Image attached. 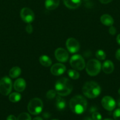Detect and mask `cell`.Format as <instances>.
<instances>
[{"mask_svg": "<svg viewBox=\"0 0 120 120\" xmlns=\"http://www.w3.org/2000/svg\"><path fill=\"white\" fill-rule=\"evenodd\" d=\"M21 73V69L19 67L15 66L12 68L9 71V75L11 78H16L18 77Z\"/></svg>", "mask_w": 120, "mask_h": 120, "instance_id": "ffe728a7", "label": "cell"}, {"mask_svg": "<svg viewBox=\"0 0 120 120\" xmlns=\"http://www.w3.org/2000/svg\"><path fill=\"white\" fill-rule=\"evenodd\" d=\"M66 46L69 52L74 53L77 52L80 49V43L75 39L71 38L67 39L66 42Z\"/></svg>", "mask_w": 120, "mask_h": 120, "instance_id": "30bf717a", "label": "cell"}, {"mask_svg": "<svg viewBox=\"0 0 120 120\" xmlns=\"http://www.w3.org/2000/svg\"><path fill=\"white\" fill-rule=\"evenodd\" d=\"M25 30H26V31H27V33H28V34H31V33L32 32V30H33L32 26L30 23H28V25L26 26Z\"/></svg>", "mask_w": 120, "mask_h": 120, "instance_id": "f1b7e54d", "label": "cell"}, {"mask_svg": "<svg viewBox=\"0 0 120 120\" xmlns=\"http://www.w3.org/2000/svg\"><path fill=\"white\" fill-rule=\"evenodd\" d=\"M92 119L93 120H102V116L98 112H94L92 114Z\"/></svg>", "mask_w": 120, "mask_h": 120, "instance_id": "484cf974", "label": "cell"}, {"mask_svg": "<svg viewBox=\"0 0 120 120\" xmlns=\"http://www.w3.org/2000/svg\"><path fill=\"white\" fill-rule=\"evenodd\" d=\"M7 120H17V118L13 115H10L7 117Z\"/></svg>", "mask_w": 120, "mask_h": 120, "instance_id": "4dcf8cb0", "label": "cell"}, {"mask_svg": "<svg viewBox=\"0 0 120 120\" xmlns=\"http://www.w3.org/2000/svg\"><path fill=\"white\" fill-rule=\"evenodd\" d=\"M26 87V82L22 78L18 79L14 83V88L18 92H22Z\"/></svg>", "mask_w": 120, "mask_h": 120, "instance_id": "4fadbf2b", "label": "cell"}, {"mask_svg": "<svg viewBox=\"0 0 120 120\" xmlns=\"http://www.w3.org/2000/svg\"><path fill=\"white\" fill-rule=\"evenodd\" d=\"M55 105L58 110H63L66 107L65 100L60 96H58L56 98Z\"/></svg>", "mask_w": 120, "mask_h": 120, "instance_id": "ac0fdd59", "label": "cell"}, {"mask_svg": "<svg viewBox=\"0 0 120 120\" xmlns=\"http://www.w3.org/2000/svg\"><path fill=\"white\" fill-rule=\"evenodd\" d=\"M69 107L73 112L76 114H81L87 109V100L80 95L74 96L69 101Z\"/></svg>", "mask_w": 120, "mask_h": 120, "instance_id": "6da1fadb", "label": "cell"}, {"mask_svg": "<svg viewBox=\"0 0 120 120\" xmlns=\"http://www.w3.org/2000/svg\"><path fill=\"white\" fill-rule=\"evenodd\" d=\"M100 2L102 4H107L109 3V2H111L112 0H99Z\"/></svg>", "mask_w": 120, "mask_h": 120, "instance_id": "1f68e13d", "label": "cell"}, {"mask_svg": "<svg viewBox=\"0 0 120 120\" xmlns=\"http://www.w3.org/2000/svg\"><path fill=\"white\" fill-rule=\"evenodd\" d=\"M113 117L115 120H120V109L115 110L113 113Z\"/></svg>", "mask_w": 120, "mask_h": 120, "instance_id": "4316f807", "label": "cell"}, {"mask_svg": "<svg viewBox=\"0 0 120 120\" xmlns=\"http://www.w3.org/2000/svg\"><path fill=\"white\" fill-rule=\"evenodd\" d=\"M55 57L60 62H66L69 58L67 50L63 48H58L55 51Z\"/></svg>", "mask_w": 120, "mask_h": 120, "instance_id": "8fae6325", "label": "cell"}, {"mask_svg": "<svg viewBox=\"0 0 120 120\" xmlns=\"http://www.w3.org/2000/svg\"><path fill=\"white\" fill-rule=\"evenodd\" d=\"M65 5L70 9H76L80 6L81 0H63Z\"/></svg>", "mask_w": 120, "mask_h": 120, "instance_id": "5bb4252c", "label": "cell"}, {"mask_svg": "<svg viewBox=\"0 0 120 120\" xmlns=\"http://www.w3.org/2000/svg\"><path fill=\"white\" fill-rule=\"evenodd\" d=\"M20 16L24 22L30 23L35 18V15L32 11L28 8H23L20 12Z\"/></svg>", "mask_w": 120, "mask_h": 120, "instance_id": "ba28073f", "label": "cell"}, {"mask_svg": "<svg viewBox=\"0 0 120 120\" xmlns=\"http://www.w3.org/2000/svg\"><path fill=\"white\" fill-rule=\"evenodd\" d=\"M102 70L106 74H110L114 71V66L110 60H106L102 64Z\"/></svg>", "mask_w": 120, "mask_h": 120, "instance_id": "2e32d148", "label": "cell"}, {"mask_svg": "<svg viewBox=\"0 0 120 120\" xmlns=\"http://www.w3.org/2000/svg\"><path fill=\"white\" fill-rule=\"evenodd\" d=\"M115 57L118 60H120V48L118 49L115 53Z\"/></svg>", "mask_w": 120, "mask_h": 120, "instance_id": "f546056e", "label": "cell"}, {"mask_svg": "<svg viewBox=\"0 0 120 120\" xmlns=\"http://www.w3.org/2000/svg\"><path fill=\"white\" fill-rule=\"evenodd\" d=\"M17 120H31V117L27 112H22L19 115Z\"/></svg>", "mask_w": 120, "mask_h": 120, "instance_id": "cb8c5ba5", "label": "cell"}, {"mask_svg": "<svg viewBox=\"0 0 120 120\" xmlns=\"http://www.w3.org/2000/svg\"><path fill=\"white\" fill-rule=\"evenodd\" d=\"M68 75L69 76V77H70L72 79L76 80L80 77V74L77 71L74 69V70H72V69H70L68 71Z\"/></svg>", "mask_w": 120, "mask_h": 120, "instance_id": "7402d4cb", "label": "cell"}, {"mask_svg": "<svg viewBox=\"0 0 120 120\" xmlns=\"http://www.w3.org/2000/svg\"><path fill=\"white\" fill-rule=\"evenodd\" d=\"M66 67L62 63H56L52 66L51 68V73L55 76H60L65 72Z\"/></svg>", "mask_w": 120, "mask_h": 120, "instance_id": "7c38bea8", "label": "cell"}, {"mask_svg": "<svg viewBox=\"0 0 120 120\" xmlns=\"http://www.w3.org/2000/svg\"><path fill=\"white\" fill-rule=\"evenodd\" d=\"M116 42H117L118 44L120 45V34L118 35L117 37H116Z\"/></svg>", "mask_w": 120, "mask_h": 120, "instance_id": "d6a6232c", "label": "cell"}, {"mask_svg": "<svg viewBox=\"0 0 120 120\" xmlns=\"http://www.w3.org/2000/svg\"><path fill=\"white\" fill-rule=\"evenodd\" d=\"M109 33L112 35H115L116 33V28L114 26H111L110 28H109Z\"/></svg>", "mask_w": 120, "mask_h": 120, "instance_id": "83f0119b", "label": "cell"}, {"mask_svg": "<svg viewBox=\"0 0 120 120\" xmlns=\"http://www.w3.org/2000/svg\"><path fill=\"white\" fill-rule=\"evenodd\" d=\"M101 64L98 60L91 59L87 62L86 65V71L91 76H96L100 72Z\"/></svg>", "mask_w": 120, "mask_h": 120, "instance_id": "5b68a950", "label": "cell"}, {"mask_svg": "<svg viewBox=\"0 0 120 120\" xmlns=\"http://www.w3.org/2000/svg\"><path fill=\"white\" fill-rule=\"evenodd\" d=\"M102 107L108 111H112L116 107V102L112 97L110 96H105L101 100Z\"/></svg>", "mask_w": 120, "mask_h": 120, "instance_id": "9c48e42d", "label": "cell"}, {"mask_svg": "<svg viewBox=\"0 0 120 120\" xmlns=\"http://www.w3.org/2000/svg\"></svg>", "mask_w": 120, "mask_h": 120, "instance_id": "f35d334b", "label": "cell"}, {"mask_svg": "<svg viewBox=\"0 0 120 120\" xmlns=\"http://www.w3.org/2000/svg\"><path fill=\"white\" fill-rule=\"evenodd\" d=\"M56 94V92L55 90H49V91L47 92L46 96H47V98H48V99H53V98H54L55 97Z\"/></svg>", "mask_w": 120, "mask_h": 120, "instance_id": "d4e9b609", "label": "cell"}, {"mask_svg": "<svg viewBox=\"0 0 120 120\" xmlns=\"http://www.w3.org/2000/svg\"><path fill=\"white\" fill-rule=\"evenodd\" d=\"M55 89L56 93L60 96H67L72 91L73 87L71 81L68 79H60L56 82Z\"/></svg>", "mask_w": 120, "mask_h": 120, "instance_id": "7a4b0ae2", "label": "cell"}, {"mask_svg": "<svg viewBox=\"0 0 120 120\" xmlns=\"http://www.w3.org/2000/svg\"><path fill=\"white\" fill-rule=\"evenodd\" d=\"M117 105H118V106L120 107V98H119V99L118 100Z\"/></svg>", "mask_w": 120, "mask_h": 120, "instance_id": "e575fe53", "label": "cell"}, {"mask_svg": "<svg viewBox=\"0 0 120 120\" xmlns=\"http://www.w3.org/2000/svg\"><path fill=\"white\" fill-rule=\"evenodd\" d=\"M95 56L98 59L103 60L106 58V53L102 50H98L95 53Z\"/></svg>", "mask_w": 120, "mask_h": 120, "instance_id": "603a6c76", "label": "cell"}, {"mask_svg": "<svg viewBox=\"0 0 120 120\" xmlns=\"http://www.w3.org/2000/svg\"><path fill=\"white\" fill-rule=\"evenodd\" d=\"M70 64L73 69L76 70H82L85 67L84 59L80 55H75L71 57Z\"/></svg>", "mask_w": 120, "mask_h": 120, "instance_id": "8992f818", "label": "cell"}, {"mask_svg": "<svg viewBox=\"0 0 120 120\" xmlns=\"http://www.w3.org/2000/svg\"><path fill=\"white\" fill-rule=\"evenodd\" d=\"M101 22L102 24L105 26H112L114 23V21L112 17L108 14H104L101 16Z\"/></svg>", "mask_w": 120, "mask_h": 120, "instance_id": "e0dca14e", "label": "cell"}, {"mask_svg": "<svg viewBox=\"0 0 120 120\" xmlns=\"http://www.w3.org/2000/svg\"><path fill=\"white\" fill-rule=\"evenodd\" d=\"M101 89L99 84L94 81L85 83L82 87V93L88 98H95L101 93Z\"/></svg>", "mask_w": 120, "mask_h": 120, "instance_id": "3957f363", "label": "cell"}, {"mask_svg": "<svg viewBox=\"0 0 120 120\" xmlns=\"http://www.w3.org/2000/svg\"><path fill=\"white\" fill-rule=\"evenodd\" d=\"M43 109V103L39 98H34L29 102L28 105V110L32 115H38L40 114Z\"/></svg>", "mask_w": 120, "mask_h": 120, "instance_id": "277c9868", "label": "cell"}, {"mask_svg": "<svg viewBox=\"0 0 120 120\" xmlns=\"http://www.w3.org/2000/svg\"><path fill=\"white\" fill-rule=\"evenodd\" d=\"M60 4V0H45V7L48 10L52 11L56 9Z\"/></svg>", "mask_w": 120, "mask_h": 120, "instance_id": "9a60e30c", "label": "cell"}, {"mask_svg": "<svg viewBox=\"0 0 120 120\" xmlns=\"http://www.w3.org/2000/svg\"><path fill=\"white\" fill-rule=\"evenodd\" d=\"M40 62L43 66L49 67L51 65V59L47 55H42L40 57Z\"/></svg>", "mask_w": 120, "mask_h": 120, "instance_id": "d6986e66", "label": "cell"}, {"mask_svg": "<svg viewBox=\"0 0 120 120\" xmlns=\"http://www.w3.org/2000/svg\"><path fill=\"white\" fill-rule=\"evenodd\" d=\"M118 93H119V94L120 95V89L118 90Z\"/></svg>", "mask_w": 120, "mask_h": 120, "instance_id": "74e56055", "label": "cell"}, {"mask_svg": "<svg viewBox=\"0 0 120 120\" xmlns=\"http://www.w3.org/2000/svg\"><path fill=\"white\" fill-rule=\"evenodd\" d=\"M84 120H93L92 119H91V118H89V117H87V118H85Z\"/></svg>", "mask_w": 120, "mask_h": 120, "instance_id": "d590c367", "label": "cell"}, {"mask_svg": "<svg viewBox=\"0 0 120 120\" xmlns=\"http://www.w3.org/2000/svg\"><path fill=\"white\" fill-rule=\"evenodd\" d=\"M32 120H42V118H41V117H35V118H34Z\"/></svg>", "mask_w": 120, "mask_h": 120, "instance_id": "836d02e7", "label": "cell"}, {"mask_svg": "<svg viewBox=\"0 0 120 120\" xmlns=\"http://www.w3.org/2000/svg\"><path fill=\"white\" fill-rule=\"evenodd\" d=\"M21 95L19 93H12L9 96V101L12 103H17L21 100Z\"/></svg>", "mask_w": 120, "mask_h": 120, "instance_id": "44dd1931", "label": "cell"}, {"mask_svg": "<svg viewBox=\"0 0 120 120\" xmlns=\"http://www.w3.org/2000/svg\"><path fill=\"white\" fill-rule=\"evenodd\" d=\"M104 120H112V119H110V118H107V119H105Z\"/></svg>", "mask_w": 120, "mask_h": 120, "instance_id": "8d00e7d4", "label": "cell"}, {"mask_svg": "<svg viewBox=\"0 0 120 120\" xmlns=\"http://www.w3.org/2000/svg\"><path fill=\"white\" fill-rule=\"evenodd\" d=\"M12 81L9 77H4L0 80V93L4 96H7L12 90Z\"/></svg>", "mask_w": 120, "mask_h": 120, "instance_id": "52a82bcc", "label": "cell"}]
</instances>
